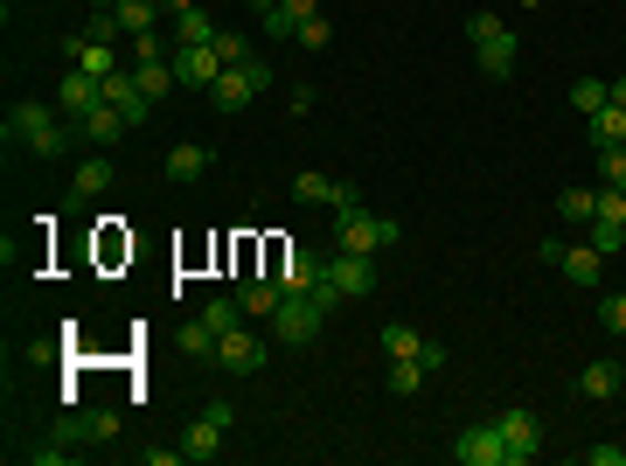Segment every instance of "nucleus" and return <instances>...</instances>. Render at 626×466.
Here are the masks:
<instances>
[{"mask_svg":"<svg viewBox=\"0 0 626 466\" xmlns=\"http://www.w3.org/2000/svg\"><path fill=\"white\" fill-rule=\"evenodd\" d=\"M466 42H474L481 77H494V84H508V77H515V57H522V49H515V29H508L494 8H474V14H466Z\"/></svg>","mask_w":626,"mask_h":466,"instance_id":"obj_1","label":"nucleus"},{"mask_svg":"<svg viewBox=\"0 0 626 466\" xmlns=\"http://www.w3.org/2000/svg\"><path fill=\"white\" fill-rule=\"evenodd\" d=\"M376 286H383V265H376V257H362V251H327V257H321V300H327V306L370 300Z\"/></svg>","mask_w":626,"mask_h":466,"instance_id":"obj_2","label":"nucleus"},{"mask_svg":"<svg viewBox=\"0 0 626 466\" xmlns=\"http://www.w3.org/2000/svg\"><path fill=\"white\" fill-rule=\"evenodd\" d=\"M390 244H404V223H397V216H376V210H362V202L334 210V251L376 257V251H390Z\"/></svg>","mask_w":626,"mask_h":466,"instance_id":"obj_3","label":"nucleus"},{"mask_svg":"<svg viewBox=\"0 0 626 466\" xmlns=\"http://www.w3.org/2000/svg\"><path fill=\"white\" fill-rule=\"evenodd\" d=\"M327 314H334V306L321 293H285L265 327H272V342H285V348H313V342H321V327H327Z\"/></svg>","mask_w":626,"mask_h":466,"instance_id":"obj_4","label":"nucleus"},{"mask_svg":"<svg viewBox=\"0 0 626 466\" xmlns=\"http://www.w3.org/2000/svg\"><path fill=\"white\" fill-rule=\"evenodd\" d=\"M258 91H272V63L265 57H244V63H230L216 84H209V105H216V112H244Z\"/></svg>","mask_w":626,"mask_h":466,"instance_id":"obj_5","label":"nucleus"},{"mask_svg":"<svg viewBox=\"0 0 626 466\" xmlns=\"http://www.w3.org/2000/svg\"><path fill=\"white\" fill-rule=\"evenodd\" d=\"M536 257H543V265H557L578 293H598V278H606V251H592V244H557V237H543Z\"/></svg>","mask_w":626,"mask_h":466,"instance_id":"obj_6","label":"nucleus"},{"mask_svg":"<svg viewBox=\"0 0 626 466\" xmlns=\"http://www.w3.org/2000/svg\"><path fill=\"white\" fill-rule=\"evenodd\" d=\"M494 425H502L508 466H529V459L543 453V418H536V411H522V404H502V411H494Z\"/></svg>","mask_w":626,"mask_h":466,"instance_id":"obj_7","label":"nucleus"},{"mask_svg":"<svg viewBox=\"0 0 626 466\" xmlns=\"http://www.w3.org/2000/svg\"><path fill=\"white\" fill-rule=\"evenodd\" d=\"M453 459H460V466H508V446H502V425H494V418H481V425H466V432L453 438Z\"/></svg>","mask_w":626,"mask_h":466,"instance_id":"obj_8","label":"nucleus"},{"mask_svg":"<svg viewBox=\"0 0 626 466\" xmlns=\"http://www.w3.org/2000/svg\"><path fill=\"white\" fill-rule=\"evenodd\" d=\"M223 70H230V63H223L209 42H174V77H181V91H209Z\"/></svg>","mask_w":626,"mask_h":466,"instance_id":"obj_9","label":"nucleus"},{"mask_svg":"<svg viewBox=\"0 0 626 466\" xmlns=\"http://www.w3.org/2000/svg\"><path fill=\"white\" fill-rule=\"evenodd\" d=\"M57 105H63V119H77V125H84L98 105H104V77H91V70H63V84H57Z\"/></svg>","mask_w":626,"mask_h":466,"instance_id":"obj_10","label":"nucleus"},{"mask_svg":"<svg viewBox=\"0 0 626 466\" xmlns=\"http://www.w3.org/2000/svg\"><path fill=\"white\" fill-rule=\"evenodd\" d=\"M293 195L313 202V210H349V202H362V195H355V181H342V174H313V168L293 181Z\"/></svg>","mask_w":626,"mask_h":466,"instance_id":"obj_11","label":"nucleus"},{"mask_svg":"<svg viewBox=\"0 0 626 466\" xmlns=\"http://www.w3.org/2000/svg\"><path fill=\"white\" fill-rule=\"evenodd\" d=\"M216 369H230V376H258V369H265V342H258V334H223V342H216Z\"/></svg>","mask_w":626,"mask_h":466,"instance_id":"obj_12","label":"nucleus"},{"mask_svg":"<svg viewBox=\"0 0 626 466\" xmlns=\"http://www.w3.org/2000/svg\"><path fill=\"white\" fill-rule=\"evenodd\" d=\"M63 57H70L77 70H91V77H112V70H125V57H119V49H112V42H91L84 29H77V36L63 42Z\"/></svg>","mask_w":626,"mask_h":466,"instance_id":"obj_13","label":"nucleus"},{"mask_svg":"<svg viewBox=\"0 0 626 466\" xmlns=\"http://www.w3.org/2000/svg\"><path fill=\"white\" fill-rule=\"evenodd\" d=\"M168 181H174V189H189V181H202L209 168H216V153H209L202 140H181V146H168Z\"/></svg>","mask_w":626,"mask_h":466,"instance_id":"obj_14","label":"nucleus"},{"mask_svg":"<svg viewBox=\"0 0 626 466\" xmlns=\"http://www.w3.org/2000/svg\"><path fill=\"white\" fill-rule=\"evenodd\" d=\"M104 189H112V153H84V161H77V174H70V202H98Z\"/></svg>","mask_w":626,"mask_h":466,"instance_id":"obj_15","label":"nucleus"},{"mask_svg":"<svg viewBox=\"0 0 626 466\" xmlns=\"http://www.w3.org/2000/svg\"><path fill=\"white\" fill-rule=\"evenodd\" d=\"M619 383H626V362H619V355H598V362H585V369H578V391H585L592 404L619 397Z\"/></svg>","mask_w":626,"mask_h":466,"instance_id":"obj_16","label":"nucleus"},{"mask_svg":"<svg viewBox=\"0 0 626 466\" xmlns=\"http://www.w3.org/2000/svg\"><path fill=\"white\" fill-rule=\"evenodd\" d=\"M272 278H279V286H285V293H321V257H313V251H300V244H293V251H285V257H279V272H272Z\"/></svg>","mask_w":626,"mask_h":466,"instance_id":"obj_17","label":"nucleus"},{"mask_svg":"<svg viewBox=\"0 0 626 466\" xmlns=\"http://www.w3.org/2000/svg\"><path fill=\"white\" fill-rule=\"evenodd\" d=\"M77 133H84V146H98V153H104V146H119L125 133H133V119H125L119 105H98L84 125H77Z\"/></svg>","mask_w":626,"mask_h":466,"instance_id":"obj_18","label":"nucleus"},{"mask_svg":"<svg viewBox=\"0 0 626 466\" xmlns=\"http://www.w3.org/2000/svg\"><path fill=\"white\" fill-rule=\"evenodd\" d=\"M70 140H84V133H77V119H63V112H57V119H49V125H42V133L29 140V153H36V161H42V168H57V161H63V153H70Z\"/></svg>","mask_w":626,"mask_h":466,"instance_id":"obj_19","label":"nucleus"},{"mask_svg":"<svg viewBox=\"0 0 626 466\" xmlns=\"http://www.w3.org/2000/svg\"><path fill=\"white\" fill-rule=\"evenodd\" d=\"M313 14H321V0H279V8L265 14V36H272V42H293Z\"/></svg>","mask_w":626,"mask_h":466,"instance_id":"obj_20","label":"nucleus"},{"mask_svg":"<svg viewBox=\"0 0 626 466\" xmlns=\"http://www.w3.org/2000/svg\"><path fill=\"white\" fill-rule=\"evenodd\" d=\"M181 453H189L195 466H209V459H223V425H216V418H195L189 432H181Z\"/></svg>","mask_w":626,"mask_h":466,"instance_id":"obj_21","label":"nucleus"},{"mask_svg":"<svg viewBox=\"0 0 626 466\" xmlns=\"http://www.w3.org/2000/svg\"><path fill=\"white\" fill-rule=\"evenodd\" d=\"M238 300H244V314H251V321H272V314H279V300H285V286H279V278H244Z\"/></svg>","mask_w":626,"mask_h":466,"instance_id":"obj_22","label":"nucleus"},{"mask_svg":"<svg viewBox=\"0 0 626 466\" xmlns=\"http://www.w3.org/2000/svg\"><path fill=\"white\" fill-rule=\"evenodd\" d=\"M119 36H147V29H161V21H168V8H161V0H119Z\"/></svg>","mask_w":626,"mask_h":466,"instance_id":"obj_23","label":"nucleus"},{"mask_svg":"<svg viewBox=\"0 0 626 466\" xmlns=\"http://www.w3.org/2000/svg\"><path fill=\"white\" fill-rule=\"evenodd\" d=\"M49 119H57L49 105H14V112H8V125H0V140H8V146H29Z\"/></svg>","mask_w":626,"mask_h":466,"instance_id":"obj_24","label":"nucleus"},{"mask_svg":"<svg viewBox=\"0 0 626 466\" xmlns=\"http://www.w3.org/2000/svg\"><path fill=\"white\" fill-rule=\"evenodd\" d=\"M425 383H432L425 362H417V355H397V362H390V376H383V391H390V397H417Z\"/></svg>","mask_w":626,"mask_h":466,"instance_id":"obj_25","label":"nucleus"},{"mask_svg":"<svg viewBox=\"0 0 626 466\" xmlns=\"http://www.w3.org/2000/svg\"><path fill=\"white\" fill-rule=\"evenodd\" d=\"M585 146H592V153H598V146H626V112H619V105L592 112V119H585Z\"/></svg>","mask_w":626,"mask_h":466,"instance_id":"obj_26","label":"nucleus"},{"mask_svg":"<svg viewBox=\"0 0 626 466\" xmlns=\"http://www.w3.org/2000/svg\"><path fill=\"white\" fill-rule=\"evenodd\" d=\"M133 77H140V91L153 98V105H168L174 84H181V77H174V57H161V63H133Z\"/></svg>","mask_w":626,"mask_h":466,"instance_id":"obj_27","label":"nucleus"},{"mask_svg":"<svg viewBox=\"0 0 626 466\" xmlns=\"http://www.w3.org/2000/svg\"><path fill=\"white\" fill-rule=\"evenodd\" d=\"M216 342H223V334L209 327L202 314H195L189 327H181V355H189V362H216Z\"/></svg>","mask_w":626,"mask_h":466,"instance_id":"obj_28","label":"nucleus"},{"mask_svg":"<svg viewBox=\"0 0 626 466\" xmlns=\"http://www.w3.org/2000/svg\"><path fill=\"white\" fill-rule=\"evenodd\" d=\"M557 216H564V223H592V216H598V189H585V181H571V189L557 195Z\"/></svg>","mask_w":626,"mask_h":466,"instance_id":"obj_29","label":"nucleus"},{"mask_svg":"<svg viewBox=\"0 0 626 466\" xmlns=\"http://www.w3.org/2000/svg\"><path fill=\"white\" fill-rule=\"evenodd\" d=\"M613 105V84H606V77H578V84H571V112H606Z\"/></svg>","mask_w":626,"mask_h":466,"instance_id":"obj_30","label":"nucleus"},{"mask_svg":"<svg viewBox=\"0 0 626 466\" xmlns=\"http://www.w3.org/2000/svg\"><path fill=\"white\" fill-rule=\"evenodd\" d=\"M216 36H223V29H216V21H209V14L195 8V0L174 14V42H216Z\"/></svg>","mask_w":626,"mask_h":466,"instance_id":"obj_31","label":"nucleus"},{"mask_svg":"<svg viewBox=\"0 0 626 466\" xmlns=\"http://www.w3.org/2000/svg\"><path fill=\"white\" fill-rule=\"evenodd\" d=\"M376 342H383V355H390V362H397V355H425V334L404 327V321H390V327L376 334Z\"/></svg>","mask_w":626,"mask_h":466,"instance_id":"obj_32","label":"nucleus"},{"mask_svg":"<svg viewBox=\"0 0 626 466\" xmlns=\"http://www.w3.org/2000/svg\"><path fill=\"white\" fill-rule=\"evenodd\" d=\"M77 453H84V446H63V438H49V432H42V446H21V459H29V466H70Z\"/></svg>","mask_w":626,"mask_h":466,"instance_id":"obj_33","label":"nucleus"},{"mask_svg":"<svg viewBox=\"0 0 626 466\" xmlns=\"http://www.w3.org/2000/svg\"><path fill=\"white\" fill-rule=\"evenodd\" d=\"M202 321L216 327V334H238V327H244V300H230V293H223V300H209V306H202Z\"/></svg>","mask_w":626,"mask_h":466,"instance_id":"obj_34","label":"nucleus"},{"mask_svg":"<svg viewBox=\"0 0 626 466\" xmlns=\"http://www.w3.org/2000/svg\"><path fill=\"white\" fill-rule=\"evenodd\" d=\"M598 189H626V146H598Z\"/></svg>","mask_w":626,"mask_h":466,"instance_id":"obj_35","label":"nucleus"},{"mask_svg":"<svg viewBox=\"0 0 626 466\" xmlns=\"http://www.w3.org/2000/svg\"><path fill=\"white\" fill-rule=\"evenodd\" d=\"M585 244L606 251V257H619V251H626V223H598V216H592V237H585Z\"/></svg>","mask_w":626,"mask_h":466,"instance_id":"obj_36","label":"nucleus"},{"mask_svg":"<svg viewBox=\"0 0 626 466\" xmlns=\"http://www.w3.org/2000/svg\"><path fill=\"white\" fill-rule=\"evenodd\" d=\"M84 425H91V446H112V438H119V411H84Z\"/></svg>","mask_w":626,"mask_h":466,"instance_id":"obj_37","label":"nucleus"},{"mask_svg":"<svg viewBox=\"0 0 626 466\" xmlns=\"http://www.w3.org/2000/svg\"><path fill=\"white\" fill-rule=\"evenodd\" d=\"M161 57H174V49L161 42V29H147V36H133V57L125 63H161Z\"/></svg>","mask_w":626,"mask_h":466,"instance_id":"obj_38","label":"nucleus"},{"mask_svg":"<svg viewBox=\"0 0 626 466\" xmlns=\"http://www.w3.org/2000/svg\"><path fill=\"white\" fill-rule=\"evenodd\" d=\"M598 223H626V189H598Z\"/></svg>","mask_w":626,"mask_h":466,"instance_id":"obj_39","label":"nucleus"},{"mask_svg":"<svg viewBox=\"0 0 626 466\" xmlns=\"http://www.w3.org/2000/svg\"><path fill=\"white\" fill-rule=\"evenodd\" d=\"M293 42H300V49H327V42H334V29H327V14H313L306 29L293 36Z\"/></svg>","mask_w":626,"mask_h":466,"instance_id":"obj_40","label":"nucleus"},{"mask_svg":"<svg viewBox=\"0 0 626 466\" xmlns=\"http://www.w3.org/2000/svg\"><path fill=\"white\" fill-rule=\"evenodd\" d=\"M598 321H606L613 334H626V293H606V300H598Z\"/></svg>","mask_w":626,"mask_h":466,"instance_id":"obj_41","label":"nucleus"},{"mask_svg":"<svg viewBox=\"0 0 626 466\" xmlns=\"http://www.w3.org/2000/svg\"><path fill=\"white\" fill-rule=\"evenodd\" d=\"M209 49H216V57H223V63H244V57H251V42H244V36H230V29H223L216 42H209Z\"/></svg>","mask_w":626,"mask_h":466,"instance_id":"obj_42","label":"nucleus"},{"mask_svg":"<svg viewBox=\"0 0 626 466\" xmlns=\"http://www.w3.org/2000/svg\"><path fill=\"white\" fill-rule=\"evenodd\" d=\"M202 418H216V425L230 432V425H238V404H230V397H209V404H202Z\"/></svg>","mask_w":626,"mask_h":466,"instance_id":"obj_43","label":"nucleus"},{"mask_svg":"<svg viewBox=\"0 0 626 466\" xmlns=\"http://www.w3.org/2000/svg\"><path fill=\"white\" fill-rule=\"evenodd\" d=\"M140 459H147V466H181L189 453H181V446H140Z\"/></svg>","mask_w":626,"mask_h":466,"instance_id":"obj_44","label":"nucleus"},{"mask_svg":"<svg viewBox=\"0 0 626 466\" xmlns=\"http://www.w3.org/2000/svg\"><path fill=\"white\" fill-rule=\"evenodd\" d=\"M585 466H626V446H585Z\"/></svg>","mask_w":626,"mask_h":466,"instance_id":"obj_45","label":"nucleus"},{"mask_svg":"<svg viewBox=\"0 0 626 466\" xmlns=\"http://www.w3.org/2000/svg\"><path fill=\"white\" fill-rule=\"evenodd\" d=\"M417 362H425V369L438 376V369H446V362H453V355H446V342H432V334H425V355H417Z\"/></svg>","mask_w":626,"mask_h":466,"instance_id":"obj_46","label":"nucleus"},{"mask_svg":"<svg viewBox=\"0 0 626 466\" xmlns=\"http://www.w3.org/2000/svg\"><path fill=\"white\" fill-rule=\"evenodd\" d=\"M244 8H251V14H258V21H265V14H272V8H279V0H244Z\"/></svg>","mask_w":626,"mask_h":466,"instance_id":"obj_47","label":"nucleus"},{"mask_svg":"<svg viewBox=\"0 0 626 466\" xmlns=\"http://www.w3.org/2000/svg\"><path fill=\"white\" fill-rule=\"evenodd\" d=\"M91 8H119V0H91Z\"/></svg>","mask_w":626,"mask_h":466,"instance_id":"obj_48","label":"nucleus"},{"mask_svg":"<svg viewBox=\"0 0 626 466\" xmlns=\"http://www.w3.org/2000/svg\"><path fill=\"white\" fill-rule=\"evenodd\" d=\"M522 8H543V0H522Z\"/></svg>","mask_w":626,"mask_h":466,"instance_id":"obj_49","label":"nucleus"}]
</instances>
